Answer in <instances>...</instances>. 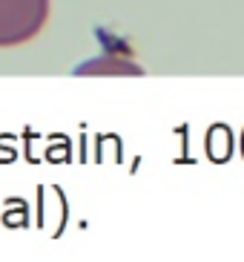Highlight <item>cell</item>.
Wrapping results in <instances>:
<instances>
[{
  "instance_id": "obj_1",
  "label": "cell",
  "mask_w": 244,
  "mask_h": 262,
  "mask_svg": "<svg viewBox=\"0 0 244 262\" xmlns=\"http://www.w3.org/2000/svg\"><path fill=\"white\" fill-rule=\"evenodd\" d=\"M49 20V0H0V49L38 38Z\"/></svg>"
}]
</instances>
